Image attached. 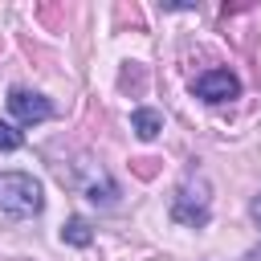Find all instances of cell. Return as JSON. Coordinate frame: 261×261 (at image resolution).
Listing matches in <instances>:
<instances>
[{"mask_svg": "<svg viewBox=\"0 0 261 261\" xmlns=\"http://www.w3.org/2000/svg\"><path fill=\"white\" fill-rule=\"evenodd\" d=\"M45 204L41 184L24 171H0V208L12 216H37Z\"/></svg>", "mask_w": 261, "mask_h": 261, "instance_id": "obj_1", "label": "cell"}, {"mask_svg": "<svg viewBox=\"0 0 261 261\" xmlns=\"http://www.w3.org/2000/svg\"><path fill=\"white\" fill-rule=\"evenodd\" d=\"M196 94L204 102H228V98L241 94V82H237L232 69H208V73L196 77Z\"/></svg>", "mask_w": 261, "mask_h": 261, "instance_id": "obj_2", "label": "cell"}, {"mask_svg": "<svg viewBox=\"0 0 261 261\" xmlns=\"http://www.w3.org/2000/svg\"><path fill=\"white\" fill-rule=\"evenodd\" d=\"M8 110L20 118V122H45L53 114V102L45 94H33V90H12L8 94Z\"/></svg>", "mask_w": 261, "mask_h": 261, "instance_id": "obj_3", "label": "cell"}, {"mask_svg": "<svg viewBox=\"0 0 261 261\" xmlns=\"http://www.w3.org/2000/svg\"><path fill=\"white\" fill-rule=\"evenodd\" d=\"M130 126H135V135H139V139H155V135L163 130V114L143 106V110H135V114H130Z\"/></svg>", "mask_w": 261, "mask_h": 261, "instance_id": "obj_4", "label": "cell"}, {"mask_svg": "<svg viewBox=\"0 0 261 261\" xmlns=\"http://www.w3.org/2000/svg\"><path fill=\"white\" fill-rule=\"evenodd\" d=\"M61 237H65L69 245H90V241H94V232H90V224H86L82 216H73V220L61 228Z\"/></svg>", "mask_w": 261, "mask_h": 261, "instance_id": "obj_5", "label": "cell"}, {"mask_svg": "<svg viewBox=\"0 0 261 261\" xmlns=\"http://www.w3.org/2000/svg\"><path fill=\"white\" fill-rule=\"evenodd\" d=\"M20 143H24V139H20V130H16L12 122H4V118H0V151H16Z\"/></svg>", "mask_w": 261, "mask_h": 261, "instance_id": "obj_6", "label": "cell"}, {"mask_svg": "<svg viewBox=\"0 0 261 261\" xmlns=\"http://www.w3.org/2000/svg\"><path fill=\"white\" fill-rule=\"evenodd\" d=\"M253 220L261 224V192H257V200H253Z\"/></svg>", "mask_w": 261, "mask_h": 261, "instance_id": "obj_7", "label": "cell"}, {"mask_svg": "<svg viewBox=\"0 0 261 261\" xmlns=\"http://www.w3.org/2000/svg\"><path fill=\"white\" fill-rule=\"evenodd\" d=\"M245 261H261V249H249V253H245Z\"/></svg>", "mask_w": 261, "mask_h": 261, "instance_id": "obj_8", "label": "cell"}]
</instances>
